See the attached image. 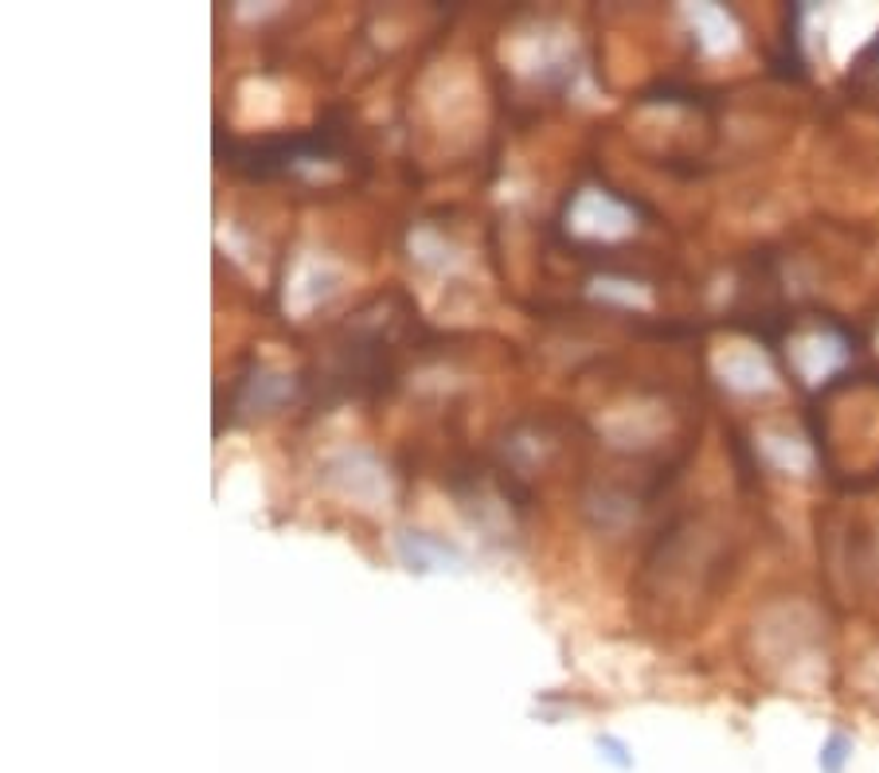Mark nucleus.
<instances>
[{
	"mask_svg": "<svg viewBox=\"0 0 879 773\" xmlns=\"http://www.w3.org/2000/svg\"><path fill=\"white\" fill-rule=\"evenodd\" d=\"M852 762V739L840 731H833L829 739L821 742V754H817V765L821 773H845V765Z\"/></svg>",
	"mask_w": 879,
	"mask_h": 773,
	"instance_id": "f257e3e1",
	"label": "nucleus"
},
{
	"mask_svg": "<svg viewBox=\"0 0 879 773\" xmlns=\"http://www.w3.org/2000/svg\"><path fill=\"white\" fill-rule=\"evenodd\" d=\"M598 750H610V754H606V757H610V762H614V765H622V770H630V765H633L630 750H625L618 739H610V734H606V739H598Z\"/></svg>",
	"mask_w": 879,
	"mask_h": 773,
	"instance_id": "f03ea898",
	"label": "nucleus"
}]
</instances>
